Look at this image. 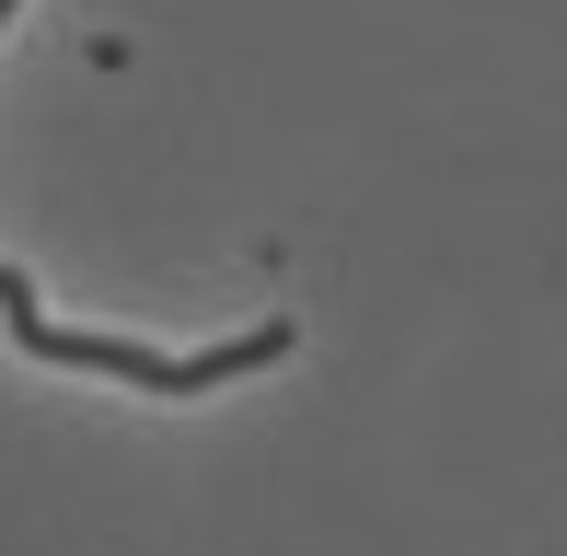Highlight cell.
I'll return each mask as SVG.
<instances>
[{"label":"cell","instance_id":"6da1fadb","mask_svg":"<svg viewBox=\"0 0 567 556\" xmlns=\"http://www.w3.org/2000/svg\"><path fill=\"white\" fill-rule=\"evenodd\" d=\"M0 23H12V0H0ZM0 325H12L23 360L105 371V383H140V394H220V383H244V371L290 360V325L220 337V348H197V360H163V348H127V337H82V325H47V301H35V278H23V267H0Z\"/></svg>","mask_w":567,"mask_h":556}]
</instances>
